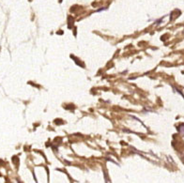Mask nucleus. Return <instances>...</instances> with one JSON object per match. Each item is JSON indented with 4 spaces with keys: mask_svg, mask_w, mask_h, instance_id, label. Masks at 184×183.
Masks as SVG:
<instances>
[{
    "mask_svg": "<svg viewBox=\"0 0 184 183\" xmlns=\"http://www.w3.org/2000/svg\"><path fill=\"white\" fill-rule=\"evenodd\" d=\"M179 132L181 133V134L184 135V124H182V125L179 126Z\"/></svg>",
    "mask_w": 184,
    "mask_h": 183,
    "instance_id": "nucleus-1",
    "label": "nucleus"
}]
</instances>
